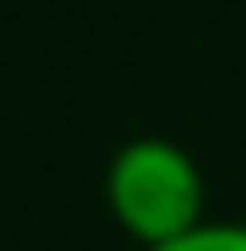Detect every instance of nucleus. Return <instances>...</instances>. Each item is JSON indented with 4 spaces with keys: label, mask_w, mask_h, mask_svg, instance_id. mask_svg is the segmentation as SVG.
I'll return each mask as SVG.
<instances>
[{
    "label": "nucleus",
    "mask_w": 246,
    "mask_h": 251,
    "mask_svg": "<svg viewBox=\"0 0 246 251\" xmlns=\"http://www.w3.org/2000/svg\"><path fill=\"white\" fill-rule=\"evenodd\" d=\"M108 210L149 251L205 221V179L180 144L133 139L108 164Z\"/></svg>",
    "instance_id": "f257e3e1"
},
{
    "label": "nucleus",
    "mask_w": 246,
    "mask_h": 251,
    "mask_svg": "<svg viewBox=\"0 0 246 251\" xmlns=\"http://www.w3.org/2000/svg\"><path fill=\"white\" fill-rule=\"evenodd\" d=\"M149 251H246V226L236 221H200L195 231L174 236L164 246H149Z\"/></svg>",
    "instance_id": "f03ea898"
}]
</instances>
